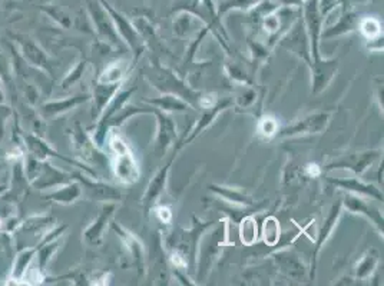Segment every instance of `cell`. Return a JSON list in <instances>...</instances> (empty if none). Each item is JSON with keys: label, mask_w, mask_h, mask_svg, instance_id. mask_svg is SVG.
I'll use <instances>...</instances> for the list:
<instances>
[{"label": "cell", "mask_w": 384, "mask_h": 286, "mask_svg": "<svg viewBox=\"0 0 384 286\" xmlns=\"http://www.w3.org/2000/svg\"><path fill=\"white\" fill-rule=\"evenodd\" d=\"M346 206H347V209H350L351 212H362V214H366L367 216H370L381 229H383V219H380L378 214H373L371 212V207H369L362 200H358L357 198H346Z\"/></svg>", "instance_id": "10"}, {"label": "cell", "mask_w": 384, "mask_h": 286, "mask_svg": "<svg viewBox=\"0 0 384 286\" xmlns=\"http://www.w3.org/2000/svg\"><path fill=\"white\" fill-rule=\"evenodd\" d=\"M304 15H305V23L307 28L310 31V38H312V45H313V54L316 56V62H318V35H320V28H321V12L318 6V0H307L305 8H304Z\"/></svg>", "instance_id": "1"}, {"label": "cell", "mask_w": 384, "mask_h": 286, "mask_svg": "<svg viewBox=\"0 0 384 286\" xmlns=\"http://www.w3.org/2000/svg\"><path fill=\"white\" fill-rule=\"evenodd\" d=\"M158 216H160L161 221H164L165 223H168L171 221V218H172V214H171V211L168 209V207H160V209H158Z\"/></svg>", "instance_id": "23"}, {"label": "cell", "mask_w": 384, "mask_h": 286, "mask_svg": "<svg viewBox=\"0 0 384 286\" xmlns=\"http://www.w3.org/2000/svg\"><path fill=\"white\" fill-rule=\"evenodd\" d=\"M335 67H337V62H328L321 65V62H316L314 66V92L321 90L325 88L328 81L331 79V73L335 72Z\"/></svg>", "instance_id": "7"}, {"label": "cell", "mask_w": 384, "mask_h": 286, "mask_svg": "<svg viewBox=\"0 0 384 286\" xmlns=\"http://www.w3.org/2000/svg\"><path fill=\"white\" fill-rule=\"evenodd\" d=\"M332 184L337 185V186H341L344 189H348V191H354V192H358V193H364V195H370V196H374L377 198L378 200H383V195L378 192V189H376L374 186L371 185H364V184H360L357 179H350V180H331Z\"/></svg>", "instance_id": "8"}, {"label": "cell", "mask_w": 384, "mask_h": 286, "mask_svg": "<svg viewBox=\"0 0 384 286\" xmlns=\"http://www.w3.org/2000/svg\"><path fill=\"white\" fill-rule=\"evenodd\" d=\"M376 261H377L376 256H366V257L363 259V262H362L360 265H358L357 275H358V276H367V275L373 271V268H374V265H376Z\"/></svg>", "instance_id": "16"}, {"label": "cell", "mask_w": 384, "mask_h": 286, "mask_svg": "<svg viewBox=\"0 0 384 286\" xmlns=\"http://www.w3.org/2000/svg\"><path fill=\"white\" fill-rule=\"evenodd\" d=\"M168 169H169V165H167L165 169H162V170L155 176V179H153V180L151 182V185H149V188H148V191H146V195H145V198H144V203H145V205L153 203V200L157 199V196H158V195L161 193V191L164 189Z\"/></svg>", "instance_id": "9"}, {"label": "cell", "mask_w": 384, "mask_h": 286, "mask_svg": "<svg viewBox=\"0 0 384 286\" xmlns=\"http://www.w3.org/2000/svg\"><path fill=\"white\" fill-rule=\"evenodd\" d=\"M157 115L160 119V135H158L157 146H158L160 153H164L175 136V125L168 116L161 115L158 112H157Z\"/></svg>", "instance_id": "6"}, {"label": "cell", "mask_w": 384, "mask_h": 286, "mask_svg": "<svg viewBox=\"0 0 384 286\" xmlns=\"http://www.w3.org/2000/svg\"><path fill=\"white\" fill-rule=\"evenodd\" d=\"M260 132L266 136H272L277 132V122L272 118H266L260 123Z\"/></svg>", "instance_id": "19"}, {"label": "cell", "mask_w": 384, "mask_h": 286, "mask_svg": "<svg viewBox=\"0 0 384 286\" xmlns=\"http://www.w3.org/2000/svg\"><path fill=\"white\" fill-rule=\"evenodd\" d=\"M275 2L283 5H300L302 0H275Z\"/></svg>", "instance_id": "25"}, {"label": "cell", "mask_w": 384, "mask_h": 286, "mask_svg": "<svg viewBox=\"0 0 384 286\" xmlns=\"http://www.w3.org/2000/svg\"><path fill=\"white\" fill-rule=\"evenodd\" d=\"M115 172L116 176L121 179V182L123 184H135L139 177V169L138 165L134 159L132 153L130 152V149L118 153V159L115 164Z\"/></svg>", "instance_id": "2"}, {"label": "cell", "mask_w": 384, "mask_h": 286, "mask_svg": "<svg viewBox=\"0 0 384 286\" xmlns=\"http://www.w3.org/2000/svg\"><path fill=\"white\" fill-rule=\"evenodd\" d=\"M214 191H217V192H220L222 196H225L226 199H233L231 202H238V203H251V200L247 198V196H244V195H241V193H238V192H228V191H224V189H214Z\"/></svg>", "instance_id": "21"}, {"label": "cell", "mask_w": 384, "mask_h": 286, "mask_svg": "<svg viewBox=\"0 0 384 286\" xmlns=\"http://www.w3.org/2000/svg\"><path fill=\"white\" fill-rule=\"evenodd\" d=\"M354 26V16L353 15H347L344 16V19L336 26V31L335 32H328L325 33V36H330V35H335V33H340L343 31H351V28Z\"/></svg>", "instance_id": "20"}, {"label": "cell", "mask_w": 384, "mask_h": 286, "mask_svg": "<svg viewBox=\"0 0 384 286\" xmlns=\"http://www.w3.org/2000/svg\"><path fill=\"white\" fill-rule=\"evenodd\" d=\"M377 158V152H366L360 154H350L347 158H343L335 164H331L328 169L335 168H347L354 170L355 173H362L367 166L373 164V161Z\"/></svg>", "instance_id": "4"}, {"label": "cell", "mask_w": 384, "mask_h": 286, "mask_svg": "<svg viewBox=\"0 0 384 286\" xmlns=\"http://www.w3.org/2000/svg\"><path fill=\"white\" fill-rule=\"evenodd\" d=\"M260 0H229V2L222 5L221 10H228V9H245L252 6L254 3H259Z\"/></svg>", "instance_id": "17"}, {"label": "cell", "mask_w": 384, "mask_h": 286, "mask_svg": "<svg viewBox=\"0 0 384 286\" xmlns=\"http://www.w3.org/2000/svg\"><path fill=\"white\" fill-rule=\"evenodd\" d=\"M339 211H340V205H337V206L332 207V211H331V214H330V216H328L327 222L324 223V228H323V230H321V233H320V238H318L317 248H316V253L318 252V249L321 248V245H323V244H324V241L327 239L328 233L331 232L332 226L336 225V221H337V216H339Z\"/></svg>", "instance_id": "11"}, {"label": "cell", "mask_w": 384, "mask_h": 286, "mask_svg": "<svg viewBox=\"0 0 384 286\" xmlns=\"http://www.w3.org/2000/svg\"><path fill=\"white\" fill-rule=\"evenodd\" d=\"M360 29L369 39H374L380 35V23L373 17H366L360 22Z\"/></svg>", "instance_id": "13"}, {"label": "cell", "mask_w": 384, "mask_h": 286, "mask_svg": "<svg viewBox=\"0 0 384 286\" xmlns=\"http://www.w3.org/2000/svg\"><path fill=\"white\" fill-rule=\"evenodd\" d=\"M121 76H122V72L118 66H111L105 74L100 77V82L102 84H116L119 79H121Z\"/></svg>", "instance_id": "18"}, {"label": "cell", "mask_w": 384, "mask_h": 286, "mask_svg": "<svg viewBox=\"0 0 384 286\" xmlns=\"http://www.w3.org/2000/svg\"><path fill=\"white\" fill-rule=\"evenodd\" d=\"M266 28L268 32H275L278 29V19L275 16H266Z\"/></svg>", "instance_id": "22"}, {"label": "cell", "mask_w": 384, "mask_h": 286, "mask_svg": "<svg viewBox=\"0 0 384 286\" xmlns=\"http://www.w3.org/2000/svg\"><path fill=\"white\" fill-rule=\"evenodd\" d=\"M102 3H104L105 9H107V10L109 12V15L114 17L115 23L118 24V28H119V31H121V33L128 39V42L131 43V46H132L134 49H137V46H138V43H139V38H138L135 29L130 24V22H126L125 17H123L122 15L116 13V12L105 2V0H102Z\"/></svg>", "instance_id": "5"}, {"label": "cell", "mask_w": 384, "mask_h": 286, "mask_svg": "<svg viewBox=\"0 0 384 286\" xmlns=\"http://www.w3.org/2000/svg\"><path fill=\"white\" fill-rule=\"evenodd\" d=\"M206 2H207V5L210 6V12L214 15V2H215V0H206Z\"/></svg>", "instance_id": "26"}, {"label": "cell", "mask_w": 384, "mask_h": 286, "mask_svg": "<svg viewBox=\"0 0 384 286\" xmlns=\"http://www.w3.org/2000/svg\"><path fill=\"white\" fill-rule=\"evenodd\" d=\"M307 170H309V173L313 175V176H318L320 175V169H318L317 165H309V166H307Z\"/></svg>", "instance_id": "24"}, {"label": "cell", "mask_w": 384, "mask_h": 286, "mask_svg": "<svg viewBox=\"0 0 384 286\" xmlns=\"http://www.w3.org/2000/svg\"><path fill=\"white\" fill-rule=\"evenodd\" d=\"M328 122V115L318 113L314 116L300 120L291 127H287L286 131L281 132V136H293V135H304V134H318L325 127Z\"/></svg>", "instance_id": "3"}, {"label": "cell", "mask_w": 384, "mask_h": 286, "mask_svg": "<svg viewBox=\"0 0 384 286\" xmlns=\"http://www.w3.org/2000/svg\"><path fill=\"white\" fill-rule=\"evenodd\" d=\"M243 223L244 225L241 228V239L244 244L251 245L255 241V237H257V228H255V223L252 219H247Z\"/></svg>", "instance_id": "14"}, {"label": "cell", "mask_w": 384, "mask_h": 286, "mask_svg": "<svg viewBox=\"0 0 384 286\" xmlns=\"http://www.w3.org/2000/svg\"><path fill=\"white\" fill-rule=\"evenodd\" d=\"M266 241L270 244V245H274L277 238H278V233H279V228L277 226L275 223V219H268L266 222Z\"/></svg>", "instance_id": "15"}, {"label": "cell", "mask_w": 384, "mask_h": 286, "mask_svg": "<svg viewBox=\"0 0 384 286\" xmlns=\"http://www.w3.org/2000/svg\"><path fill=\"white\" fill-rule=\"evenodd\" d=\"M151 103L160 105L165 111H185L187 109V105H184L183 102H179L178 99H175L172 96L161 97V99H157V100H151Z\"/></svg>", "instance_id": "12"}]
</instances>
